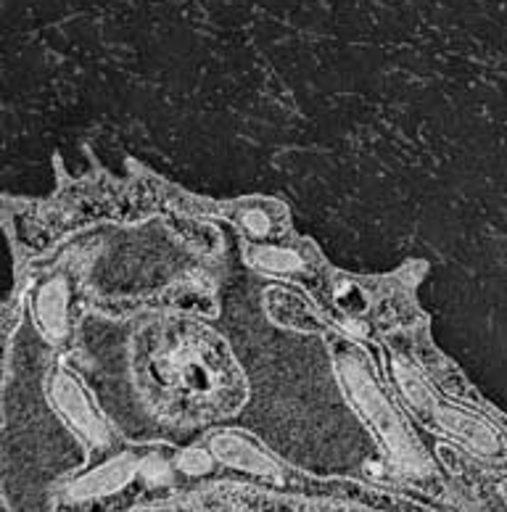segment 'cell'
<instances>
[{
    "label": "cell",
    "instance_id": "cell-1",
    "mask_svg": "<svg viewBox=\"0 0 507 512\" xmlns=\"http://www.w3.org/2000/svg\"><path fill=\"white\" fill-rule=\"evenodd\" d=\"M336 370L349 402H352L354 410L360 412L362 420L370 425V431L378 436L389 460L405 473H426V452L415 444L399 412L391 407L386 394L378 388L365 357L357 354V349H352V346H346L336 354Z\"/></svg>",
    "mask_w": 507,
    "mask_h": 512
},
{
    "label": "cell",
    "instance_id": "cell-2",
    "mask_svg": "<svg viewBox=\"0 0 507 512\" xmlns=\"http://www.w3.org/2000/svg\"><path fill=\"white\" fill-rule=\"evenodd\" d=\"M426 415L428 423L441 428V431L457 439L463 447L471 449L476 457L486 462H505L507 460V441L489 420L473 415V412L463 410V407H452V404H441L439 399H431L428 407L420 412V417Z\"/></svg>",
    "mask_w": 507,
    "mask_h": 512
},
{
    "label": "cell",
    "instance_id": "cell-3",
    "mask_svg": "<svg viewBox=\"0 0 507 512\" xmlns=\"http://www.w3.org/2000/svg\"><path fill=\"white\" fill-rule=\"evenodd\" d=\"M48 396L51 404L56 407L67 425L80 436L90 449H103L109 447V425L88 396V391L77 383L72 373L67 370H56L48 383Z\"/></svg>",
    "mask_w": 507,
    "mask_h": 512
},
{
    "label": "cell",
    "instance_id": "cell-4",
    "mask_svg": "<svg viewBox=\"0 0 507 512\" xmlns=\"http://www.w3.org/2000/svg\"><path fill=\"white\" fill-rule=\"evenodd\" d=\"M209 449L220 462L230 465V468L249 473L257 478H278L280 468L267 457L254 441L243 439L238 433H217L209 441Z\"/></svg>",
    "mask_w": 507,
    "mask_h": 512
},
{
    "label": "cell",
    "instance_id": "cell-5",
    "mask_svg": "<svg viewBox=\"0 0 507 512\" xmlns=\"http://www.w3.org/2000/svg\"><path fill=\"white\" fill-rule=\"evenodd\" d=\"M140 468V460L135 454L125 452L117 454L114 460L103 462L101 468L90 470L88 476H82L80 481L72 483V489H69V497L72 499H96V497H106V494H114L119 491L125 483H130L135 478Z\"/></svg>",
    "mask_w": 507,
    "mask_h": 512
},
{
    "label": "cell",
    "instance_id": "cell-6",
    "mask_svg": "<svg viewBox=\"0 0 507 512\" xmlns=\"http://www.w3.org/2000/svg\"><path fill=\"white\" fill-rule=\"evenodd\" d=\"M67 307H69V286L67 280L56 275L48 278L43 286L35 291L32 299V312L45 336L51 341L67 336Z\"/></svg>",
    "mask_w": 507,
    "mask_h": 512
},
{
    "label": "cell",
    "instance_id": "cell-7",
    "mask_svg": "<svg viewBox=\"0 0 507 512\" xmlns=\"http://www.w3.org/2000/svg\"><path fill=\"white\" fill-rule=\"evenodd\" d=\"M267 312L283 328L302 330V333L320 328V317L312 312L309 301L296 296L288 288H270L267 291Z\"/></svg>",
    "mask_w": 507,
    "mask_h": 512
},
{
    "label": "cell",
    "instance_id": "cell-8",
    "mask_svg": "<svg viewBox=\"0 0 507 512\" xmlns=\"http://www.w3.org/2000/svg\"><path fill=\"white\" fill-rule=\"evenodd\" d=\"M249 262L257 270H265L267 275H291L304 267V259L296 251L288 249H275V246H257L251 249Z\"/></svg>",
    "mask_w": 507,
    "mask_h": 512
},
{
    "label": "cell",
    "instance_id": "cell-9",
    "mask_svg": "<svg viewBox=\"0 0 507 512\" xmlns=\"http://www.w3.org/2000/svg\"><path fill=\"white\" fill-rule=\"evenodd\" d=\"M238 225L243 227V233H249L251 238H267L272 235L275 220L267 209H243L238 214Z\"/></svg>",
    "mask_w": 507,
    "mask_h": 512
},
{
    "label": "cell",
    "instance_id": "cell-10",
    "mask_svg": "<svg viewBox=\"0 0 507 512\" xmlns=\"http://www.w3.org/2000/svg\"><path fill=\"white\" fill-rule=\"evenodd\" d=\"M177 468L188 473V476H204V473L212 470V454H206L204 449H188V452L180 454Z\"/></svg>",
    "mask_w": 507,
    "mask_h": 512
}]
</instances>
